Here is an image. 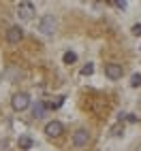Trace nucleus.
<instances>
[{
	"label": "nucleus",
	"instance_id": "nucleus-5",
	"mask_svg": "<svg viewBox=\"0 0 141 151\" xmlns=\"http://www.w3.org/2000/svg\"><path fill=\"white\" fill-rule=\"evenodd\" d=\"M90 138H92V134H90L86 128L77 130V132L73 134V147H86L90 143Z\"/></svg>",
	"mask_w": 141,
	"mask_h": 151
},
{
	"label": "nucleus",
	"instance_id": "nucleus-13",
	"mask_svg": "<svg viewBox=\"0 0 141 151\" xmlns=\"http://www.w3.org/2000/svg\"><path fill=\"white\" fill-rule=\"evenodd\" d=\"M62 104H64V96H58L56 100L49 102V106H52V109H58V106H62Z\"/></svg>",
	"mask_w": 141,
	"mask_h": 151
},
{
	"label": "nucleus",
	"instance_id": "nucleus-10",
	"mask_svg": "<svg viewBox=\"0 0 141 151\" xmlns=\"http://www.w3.org/2000/svg\"><path fill=\"white\" fill-rule=\"evenodd\" d=\"M62 60H64V64H75V62H77V53H75V51H66V53L62 55Z\"/></svg>",
	"mask_w": 141,
	"mask_h": 151
},
{
	"label": "nucleus",
	"instance_id": "nucleus-8",
	"mask_svg": "<svg viewBox=\"0 0 141 151\" xmlns=\"http://www.w3.org/2000/svg\"><path fill=\"white\" fill-rule=\"evenodd\" d=\"M45 102H36L34 106H32V117L34 119H41V117H45Z\"/></svg>",
	"mask_w": 141,
	"mask_h": 151
},
{
	"label": "nucleus",
	"instance_id": "nucleus-2",
	"mask_svg": "<svg viewBox=\"0 0 141 151\" xmlns=\"http://www.w3.org/2000/svg\"><path fill=\"white\" fill-rule=\"evenodd\" d=\"M39 30H41V34L52 36L56 32V19H54V15H43L41 22H39Z\"/></svg>",
	"mask_w": 141,
	"mask_h": 151
},
{
	"label": "nucleus",
	"instance_id": "nucleus-11",
	"mask_svg": "<svg viewBox=\"0 0 141 151\" xmlns=\"http://www.w3.org/2000/svg\"><path fill=\"white\" fill-rule=\"evenodd\" d=\"M130 87H141V73H135L130 77Z\"/></svg>",
	"mask_w": 141,
	"mask_h": 151
},
{
	"label": "nucleus",
	"instance_id": "nucleus-17",
	"mask_svg": "<svg viewBox=\"0 0 141 151\" xmlns=\"http://www.w3.org/2000/svg\"><path fill=\"white\" fill-rule=\"evenodd\" d=\"M139 49H141V47H139Z\"/></svg>",
	"mask_w": 141,
	"mask_h": 151
},
{
	"label": "nucleus",
	"instance_id": "nucleus-1",
	"mask_svg": "<svg viewBox=\"0 0 141 151\" xmlns=\"http://www.w3.org/2000/svg\"><path fill=\"white\" fill-rule=\"evenodd\" d=\"M34 13H36V9H34L32 2H19L17 4V17L22 19V22H30V19L34 17Z\"/></svg>",
	"mask_w": 141,
	"mask_h": 151
},
{
	"label": "nucleus",
	"instance_id": "nucleus-9",
	"mask_svg": "<svg viewBox=\"0 0 141 151\" xmlns=\"http://www.w3.org/2000/svg\"><path fill=\"white\" fill-rule=\"evenodd\" d=\"M17 145H19V149H30L34 145V140L30 138V136H19V140H17Z\"/></svg>",
	"mask_w": 141,
	"mask_h": 151
},
{
	"label": "nucleus",
	"instance_id": "nucleus-7",
	"mask_svg": "<svg viewBox=\"0 0 141 151\" xmlns=\"http://www.w3.org/2000/svg\"><path fill=\"white\" fill-rule=\"evenodd\" d=\"M62 132H64V126L60 124V122H49L47 126H45V134L47 136H52V138H58V136H62Z\"/></svg>",
	"mask_w": 141,
	"mask_h": 151
},
{
	"label": "nucleus",
	"instance_id": "nucleus-15",
	"mask_svg": "<svg viewBox=\"0 0 141 151\" xmlns=\"http://www.w3.org/2000/svg\"><path fill=\"white\" fill-rule=\"evenodd\" d=\"M130 32H133V36H141V24H135L130 28Z\"/></svg>",
	"mask_w": 141,
	"mask_h": 151
},
{
	"label": "nucleus",
	"instance_id": "nucleus-6",
	"mask_svg": "<svg viewBox=\"0 0 141 151\" xmlns=\"http://www.w3.org/2000/svg\"><path fill=\"white\" fill-rule=\"evenodd\" d=\"M22 38H24V28L22 26H11V28L7 30V41L11 43V45H17Z\"/></svg>",
	"mask_w": 141,
	"mask_h": 151
},
{
	"label": "nucleus",
	"instance_id": "nucleus-14",
	"mask_svg": "<svg viewBox=\"0 0 141 151\" xmlns=\"http://www.w3.org/2000/svg\"><path fill=\"white\" fill-rule=\"evenodd\" d=\"M109 4H111V6H116V9H120V11H124V9L128 6V4L124 2V0H113V2H109Z\"/></svg>",
	"mask_w": 141,
	"mask_h": 151
},
{
	"label": "nucleus",
	"instance_id": "nucleus-4",
	"mask_svg": "<svg viewBox=\"0 0 141 151\" xmlns=\"http://www.w3.org/2000/svg\"><path fill=\"white\" fill-rule=\"evenodd\" d=\"M105 75L111 79V81H118V79H122V75H124V68H122V64L109 62V64H105Z\"/></svg>",
	"mask_w": 141,
	"mask_h": 151
},
{
	"label": "nucleus",
	"instance_id": "nucleus-3",
	"mask_svg": "<svg viewBox=\"0 0 141 151\" xmlns=\"http://www.w3.org/2000/svg\"><path fill=\"white\" fill-rule=\"evenodd\" d=\"M11 106H13L15 111H26V109L30 106V96H28L26 92H17V94L11 98Z\"/></svg>",
	"mask_w": 141,
	"mask_h": 151
},
{
	"label": "nucleus",
	"instance_id": "nucleus-12",
	"mask_svg": "<svg viewBox=\"0 0 141 151\" xmlns=\"http://www.w3.org/2000/svg\"><path fill=\"white\" fill-rule=\"evenodd\" d=\"M92 73H94V64H90V62H88V64L81 68V75H84V77H90Z\"/></svg>",
	"mask_w": 141,
	"mask_h": 151
},
{
	"label": "nucleus",
	"instance_id": "nucleus-16",
	"mask_svg": "<svg viewBox=\"0 0 141 151\" xmlns=\"http://www.w3.org/2000/svg\"><path fill=\"white\" fill-rule=\"evenodd\" d=\"M124 117H126V119H128V122H133V124H135V122H137V117H135V115H128V113H126V115H124Z\"/></svg>",
	"mask_w": 141,
	"mask_h": 151
}]
</instances>
